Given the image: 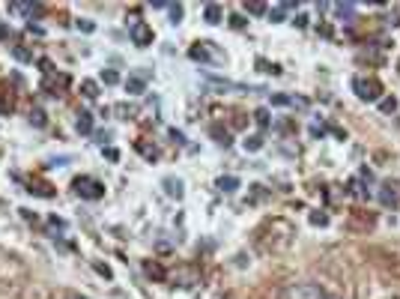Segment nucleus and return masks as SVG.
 Returning <instances> with one entry per match:
<instances>
[{
    "instance_id": "nucleus-14",
    "label": "nucleus",
    "mask_w": 400,
    "mask_h": 299,
    "mask_svg": "<svg viewBox=\"0 0 400 299\" xmlns=\"http://www.w3.org/2000/svg\"><path fill=\"white\" fill-rule=\"evenodd\" d=\"M242 147L248 150V153H257V150H263V135H248L242 141Z\"/></svg>"
},
{
    "instance_id": "nucleus-20",
    "label": "nucleus",
    "mask_w": 400,
    "mask_h": 299,
    "mask_svg": "<svg viewBox=\"0 0 400 299\" xmlns=\"http://www.w3.org/2000/svg\"><path fill=\"white\" fill-rule=\"evenodd\" d=\"M272 105L287 108V105H296V99H293V96H284V93H275V96H272Z\"/></svg>"
},
{
    "instance_id": "nucleus-6",
    "label": "nucleus",
    "mask_w": 400,
    "mask_h": 299,
    "mask_svg": "<svg viewBox=\"0 0 400 299\" xmlns=\"http://www.w3.org/2000/svg\"><path fill=\"white\" fill-rule=\"evenodd\" d=\"M147 78H150V72H134V75H129V78H126V90H129L132 96L143 93V90H147Z\"/></svg>"
},
{
    "instance_id": "nucleus-33",
    "label": "nucleus",
    "mask_w": 400,
    "mask_h": 299,
    "mask_svg": "<svg viewBox=\"0 0 400 299\" xmlns=\"http://www.w3.org/2000/svg\"><path fill=\"white\" fill-rule=\"evenodd\" d=\"M105 156H107V159H111V162H117V159H120V153H117V150H114V147H107V150H105Z\"/></svg>"
},
{
    "instance_id": "nucleus-32",
    "label": "nucleus",
    "mask_w": 400,
    "mask_h": 299,
    "mask_svg": "<svg viewBox=\"0 0 400 299\" xmlns=\"http://www.w3.org/2000/svg\"><path fill=\"white\" fill-rule=\"evenodd\" d=\"M322 132H325V126H320V123L311 126V135H314V138H322Z\"/></svg>"
},
{
    "instance_id": "nucleus-35",
    "label": "nucleus",
    "mask_w": 400,
    "mask_h": 299,
    "mask_svg": "<svg viewBox=\"0 0 400 299\" xmlns=\"http://www.w3.org/2000/svg\"><path fill=\"white\" fill-rule=\"evenodd\" d=\"M230 24H233V27L239 30V27H245V18H239V15H233V18H230Z\"/></svg>"
},
{
    "instance_id": "nucleus-24",
    "label": "nucleus",
    "mask_w": 400,
    "mask_h": 299,
    "mask_svg": "<svg viewBox=\"0 0 400 299\" xmlns=\"http://www.w3.org/2000/svg\"><path fill=\"white\" fill-rule=\"evenodd\" d=\"M245 9H248L251 15H263V12H269L266 3H245Z\"/></svg>"
},
{
    "instance_id": "nucleus-23",
    "label": "nucleus",
    "mask_w": 400,
    "mask_h": 299,
    "mask_svg": "<svg viewBox=\"0 0 400 299\" xmlns=\"http://www.w3.org/2000/svg\"><path fill=\"white\" fill-rule=\"evenodd\" d=\"M102 81H105V84H117V81H120V75H117L114 69H105V72H102Z\"/></svg>"
},
{
    "instance_id": "nucleus-5",
    "label": "nucleus",
    "mask_w": 400,
    "mask_h": 299,
    "mask_svg": "<svg viewBox=\"0 0 400 299\" xmlns=\"http://www.w3.org/2000/svg\"><path fill=\"white\" fill-rule=\"evenodd\" d=\"M191 60H200V63H212V60H221V54L212 51V42H194L191 51H188Z\"/></svg>"
},
{
    "instance_id": "nucleus-15",
    "label": "nucleus",
    "mask_w": 400,
    "mask_h": 299,
    "mask_svg": "<svg viewBox=\"0 0 400 299\" xmlns=\"http://www.w3.org/2000/svg\"><path fill=\"white\" fill-rule=\"evenodd\" d=\"M212 135L218 138V144H221V147H230V144H233V141H230V132L221 129V126H212Z\"/></svg>"
},
{
    "instance_id": "nucleus-29",
    "label": "nucleus",
    "mask_w": 400,
    "mask_h": 299,
    "mask_svg": "<svg viewBox=\"0 0 400 299\" xmlns=\"http://www.w3.org/2000/svg\"><path fill=\"white\" fill-rule=\"evenodd\" d=\"M170 138H173L176 144H186V135H183V132H179V129H170Z\"/></svg>"
},
{
    "instance_id": "nucleus-2",
    "label": "nucleus",
    "mask_w": 400,
    "mask_h": 299,
    "mask_svg": "<svg viewBox=\"0 0 400 299\" xmlns=\"http://www.w3.org/2000/svg\"><path fill=\"white\" fill-rule=\"evenodd\" d=\"M72 189H75V195L84 198V201H99V198H105V185H102L99 179H93V177H78L75 182H72Z\"/></svg>"
},
{
    "instance_id": "nucleus-3",
    "label": "nucleus",
    "mask_w": 400,
    "mask_h": 299,
    "mask_svg": "<svg viewBox=\"0 0 400 299\" xmlns=\"http://www.w3.org/2000/svg\"><path fill=\"white\" fill-rule=\"evenodd\" d=\"M281 299H322V290L317 284H290Z\"/></svg>"
},
{
    "instance_id": "nucleus-8",
    "label": "nucleus",
    "mask_w": 400,
    "mask_h": 299,
    "mask_svg": "<svg viewBox=\"0 0 400 299\" xmlns=\"http://www.w3.org/2000/svg\"><path fill=\"white\" fill-rule=\"evenodd\" d=\"M379 204L382 207H397V185L391 179L379 185Z\"/></svg>"
},
{
    "instance_id": "nucleus-17",
    "label": "nucleus",
    "mask_w": 400,
    "mask_h": 299,
    "mask_svg": "<svg viewBox=\"0 0 400 299\" xmlns=\"http://www.w3.org/2000/svg\"><path fill=\"white\" fill-rule=\"evenodd\" d=\"M254 120H257L260 129H269V111H266V108H257V111H254Z\"/></svg>"
},
{
    "instance_id": "nucleus-38",
    "label": "nucleus",
    "mask_w": 400,
    "mask_h": 299,
    "mask_svg": "<svg viewBox=\"0 0 400 299\" xmlns=\"http://www.w3.org/2000/svg\"><path fill=\"white\" fill-rule=\"evenodd\" d=\"M322 299H338V296H322Z\"/></svg>"
},
{
    "instance_id": "nucleus-28",
    "label": "nucleus",
    "mask_w": 400,
    "mask_h": 299,
    "mask_svg": "<svg viewBox=\"0 0 400 299\" xmlns=\"http://www.w3.org/2000/svg\"><path fill=\"white\" fill-rule=\"evenodd\" d=\"M311 224H329V215H322V212H314V215H311Z\"/></svg>"
},
{
    "instance_id": "nucleus-1",
    "label": "nucleus",
    "mask_w": 400,
    "mask_h": 299,
    "mask_svg": "<svg viewBox=\"0 0 400 299\" xmlns=\"http://www.w3.org/2000/svg\"><path fill=\"white\" fill-rule=\"evenodd\" d=\"M352 90L361 102H379L382 99V84L376 78H361L358 75V78H352Z\"/></svg>"
},
{
    "instance_id": "nucleus-7",
    "label": "nucleus",
    "mask_w": 400,
    "mask_h": 299,
    "mask_svg": "<svg viewBox=\"0 0 400 299\" xmlns=\"http://www.w3.org/2000/svg\"><path fill=\"white\" fill-rule=\"evenodd\" d=\"M161 185H164V195H167V198H176V201H179V198L186 195L183 179H179V177H164V179H161Z\"/></svg>"
},
{
    "instance_id": "nucleus-31",
    "label": "nucleus",
    "mask_w": 400,
    "mask_h": 299,
    "mask_svg": "<svg viewBox=\"0 0 400 299\" xmlns=\"http://www.w3.org/2000/svg\"><path fill=\"white\" fill-rule=\"evenodd\" d=\"M12 54H15V57H18V60H33V57H30V51H24V48H15V51H12Z\"/></svg>"
},
{
    "instance_id": "nucleus-21",
    "label": "nucleus",
    "mask_w": 400,
    "mask_h": 299,
    "mask_svg": "<svg viewBox=\"0 0 400 299\" xmlns=\"http://www.w3.org/2000/svg\"><path fill=\"white\" fill-rule=\"evenodd\" d=\"M134 147H137V150H140V153L147 156L150 162H156V159H159V150H156V147H143V144H134Z\"/></svg>"
},
{
    "instance_id": "nucleus-36",
    "label": "nucleus",
    "mask_w": 400,
    "mask_h": 299,
    "mask_svg": "<svg viewBox=\"0 0 400 299\" xmlns=\"http://www.w3.org/2000/svg\"><path fill=\"white\" fill-rule=\"evenodd\" d=\"M51 224H54V228H66V221H63V218H57V215H51Z\"/></svg>"
},
{
    "instance_id": "nucleus-19",
    "label": "nucleus",
    "mask_w": 400,
    "mask_h": 299,
    "mask_svg": "<svg viewBox=\"0 0 400 299\" xmlns=\"http://www.w3.org/2000/svg\"><path fill=\"white\" fill-rule=\"evenodd\" d=\"M81 93H84L87 99H96V96H99V84H96V81H84V84H81Z\"/></svg>"
},
{
    "instance_id": "nucleus-9",
    "label": "nucleus",
    "mask_w": 400,
    "mask_h": 299,
    "mask_svg": "<svg viewBox=\"0 0 400 299\" xmlns=\"http://www.w3.org/2000/svg\"><path fill=\"white\" fill-rule=\"evenodd\" d=\"M221 18H224V9L218 3H206L203 6V21L206 24H221Z\"/></svg>"
},
{
    "instance_id": "nucleus-18",
    "label": "nucleus",
    "mask_w": 400,
    "mask_h": 299,
    "mask_svg": "<svg viewBox=\"0 0 400 299\" xmlns=\"http://www.w3.org/2000/svg\"><path fill=\"white\" fill-rule=\"evenodd\" d=\"M335 12H338L341 18L352 21V15H355V6H352V3H341V6H335Z\"/></svg>"
},
{
    "instance_id": "nucleus-16",
    "label": "nucleus",
    "mask_w": 400,
    "mask_h": 299,
    "mask_svg": "<svg viewBox=\"0 0 400 299\" xmlns=\"http://www.w3.org/2000/svg\"><path fill=\"white\" fill-rule=\"evenodd\" d=\"M379 111H382V114H394V111H397V99H394V96L379 99Z\"/></svg>"
},
{
    "instance_id": "nucleus-30",
    "label": "nucleus",
    "mask_w": 400,
    "mask_h": 299,
    "mask_svg": "<svg viewBox=\"0 0 400 299\" xmlns=\"http://www.w3.org/2000/svg\"><path fill=\"white\" fill-rule=\"evenodd\" d=\"M93 267H96V272H99V275H105V278H111V269H107L105 264H93Z\"/></svg>"
},
{
    "instance_id": "nucleus-27",
    "label": "nucleus",
    "mask_w": 400,
    "mask_h": 299,
    "mask_svg": "<svg viewBox=\"0 0 400 299\" xmlns=\"http://www.w3.org/2000/svg\"><path fill=\"white\" fill-rule=\"evenodd\" d=\"M30 123H36V126H45V114H42L39 108H36L33 114H30Z\"/></svg>"
},
{
    "instance_id": "nucleus-11",
    "label": "nucleus",
    "mask_w": 400,
    "mask_h": 299,
    "mask_svg": "<svg viewBox=\"0 0 400 299\" xmlns=\"http://www.w3.org/2000/svg\"><path fill=\"white\" fill-rule=\"evenodd\" d=\"M75 129H78L81 135H90V132H93V114L81 111V114H78V120H75Z\"/></svg>"
},
{
    "instance_id": "nucleus-4",
    "label": "nucleus",
    "mask_w": 400,
    "mask_h": 299,
    "mask_svg": "<svg viewBox=\"0 0 400 299\" xmlns=\"http://www.w3.org/2000/svg\"><path fill=\"white\" fill-rule=\"evenodd\" d=\"M129 36H132V42L137 45V48H147V45H153V27L147 24V21H132V27H129Z\"/></svg>"
},
{
    "instance_id": "nucleus-25",
    "label": "nucleus",
    "mask_w": 400,
    "mask_h": 299,
    "mask_svg": "<svg viewBox=\"0 0 400 299\" xmlns=\"http://www.w3.org/2000/svg\"><path fill=\"white\" fill-rule=\"evenodd\" d=\"M183 12H186V9L179 6V3H176V6H170V21H173V24H179V21H183Z\"/></svg>"
},
{
    "instance_id": "nucleus-34",
    "label": "nucleus",
    "mask_w": 400,
    "mask_h": 299,
    "mask_svg": "<svg viewBox=\"0 0 400 299\" xmlns=\"http://www.w3.org/2000/svg\"><path fill=\"white\" fill-rule=\"evenodd\" d=\"M27 30H30V33H36V36H42V33H45V30H42V27H39V24H33V21H30V24H27Z\"/></svg>"
},
{
    "instance_id": "nucleus-13",
    "label": "nucleus",
    "mask_w": 400,
    "mask_h": 299,
    "mask_svg": "<svg viewBox=\"0 0 400 299\" xmlns=\"http://www.w3.org/2000/svg\"><path fill=\"white\" fill-rule=\"evenodd\" d=\"M293 6H296V3H281V6H272V9H269V21H272V24L284 21V15H287L290 9H293Z\"/></svg>"
},
{
    "instance_id": "nucleus-26",
    "label": "nucleus",
    "mask_w": 400,
    "mask_h": 299,
    "mask_svg": "<svg viewBox=\"0 0 400 299\" xmlns=\"http://www.w3.org/2000/svg\"><path fill=\"white\" fill-rule=\"evenodd\" d=\"M75 24H78V30H84V33H93V30H96V24H93V21H87V18H78Z\"/></svg>"
},
{
    "instance_id": "nucleus-37",
    "label": "nucleus",
    "mask_w": 400,
    "mask_h": 299,
    "mask_svg": "<svg viewBox=\"0 0 400 299\" xmlns=\"http://www.w3.org/2000/svg\"><path fill=\"white\" fill-rule=\"evenodd\" d=\"M0 39H9V27L6 24H0Z\"/></svg>"
},
{
    "instance_id": "nucleus-22",
    "label": "nucleus",
    "mask_w": 400,
    "mask_h": 299,
    "mask_svg": "<svg viewBox=\"0 0 400 299\" xmlns=\"http://www.w3.org/2000/svg\"><path fill=\"white\" fill-rule=\"evenodd\" d=\"M257 66H260L263 72H269V75H281V66H275V63H266V60H257Z\"/></svg>"
},
{
    "instance_id": "nucleus-10",
    "label": "nucleus",
    "mask_w": 400,
    "mask_h": 299,
    "mask_svg": "<svg viewBox=\"0 0 400 299\" xmlns=\"http://www.w3.org/2000/svg\"><path fill=\"white\" fill-rule=\"evenodd\" d=\"M218 185V192H224V195H233L236 189H239V177H221L215 182Z\"/></svg>"
},
{
    "instance_id": "nucleus-12",
    "label": "nucleus",
    "mask_w": 400,
    "mask_h": 299,
    "mask_svg": "<svg viewBox=\"0 0 400 299\" xmlns=\"http://www.w3.org/2000/svg\"><path fill=\"white\" fill-rule=\"evenodd\" d=\"M39 9H42L39 3H9V12H15V15H33Z\"/></svg>"
}]
</instances>
